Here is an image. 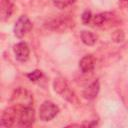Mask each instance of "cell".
<instances>
[{"label": "cell", "mask_w": 128, "mask_h": 128, "mask_svg": "<svg viewBox=\"0 0 128 128\" xmlns=\"http://www.w3.org/2000/svg\"><path fill=\"white\" fill-rule=\"evenodd\" d=\"M53 87H54V90H55L58 94L61 95L69 86H68V84H67V82H66L65 79H63V78H61V77H58V78H56V79L54 80V82H53Z\"/></svg>", "instance_id": "cell-13"}, {"label": "cell", "mask_w": 128, "mask_h": 128, "mask_svg": "<svg viewBox=\"0 0 128 128\" xmlns=\"http://www.w3.org/2000/svg\"><path fill=\"white\" fill-rule=\"evenodd\" d=\"M79 68L82 73H89L95 68V58L91 54L83 56L79 61Z\"/></svg>", "instance_id": "cell-8"}, {"label": "cell", "mask_w": 128, "mask_h": 128, "mask_svg": "<svg viewBox=\"0 0 128 128\" xmlns=\"http://www.w3.org/2000/svg\"><path fill=\"white\" fill-rule=\"evenodd\" d=\"M81 40L85 45L93 46V45H95V43L97 41V36L91 31L84 30L81 32Z\"/></svg>", "instance_id": "cell-12"}, {"label": "cell", "mask_w": 128, "mask_h": 128, "mask_svg": "<svg viewBox=\"0 0 128 128\" xmlns=\"http://www.w3.org/2000/svg\"><path fill=\"white\" fill-rule=\"evenodd\" d=\"M16 0H1V16L2 19H7L11 16Z\"/></svg>", "instance_id": "cell-11"}, {"label": "cell", "mask_w": 128, "mask_h": 128, "mask_svg": "<svg viewBox=\"0 0 128 128\" xmlns=\"http://www.w3.org/2000/svg\"><path fill=\"white\" fill-rule=\"evenodd\" d=\"M72 26L73 21L69 17H57L47 23V28L56 32H64Z\"/></svg>", "instance_id": "cell-5"}, {"label": "cell", "mask_w": 128, "mask_h": 128, "mask_svg": "<svg viewBox=\"0 0 128 128\" xmlns=\"http://www.w3.org/2000/svg\"><path fill=\"white\" fill-rule=\"evenodd\" d=\"M111 38L112 40L115 42V43H120L124 40L125 38V34H124V31L121 30V29H117L115 31H113L112 35H111Z\"/></svg>", "instance_id": "cell-15"}, {"label": "cell", "mask_w": 128, "mask_h": 128, "mask_svg": "<svg viewBox=\"0 0 128 128\" xmlns=\"http://www.w3.org/2000/svg\"><path fill=\"white\" fill-rule=\"evenodd\" d=\"M92 17H93V16H92L91 11H90V10H85V11L82 13L81 19H82V22L86 25V24H88V23H90V22H91Z\"/></svg>", "instance_id": "cell-17"}, {"label": "cell", "mask_w": 128, "mask_h": 128, "mask_svg": "<svg viewBox=\"0 0 128 128\" xmlns=\"http://www.w3.org/2000/svg\"><path fill=\"white\" fill-rule=\"evenodd\" d=\"M113 17H114V15L111 12H102L97 15H94L92 17L91 22H92L93 26H95V27H102L105 24L109 23L113 19Z\"/></svg>", "instance_id": "cell-9"}, {"label": "cell", "mask_w": 128, "mask_h": 128, "mask_svg": "<svg viewBox=\"0 0 128 128\" xmlns=\"http://www.w3.org/2000/svg\"><path fill=\"white\" fill-rule=\"evenodd\" d=\"M42 72L40 71V70H38V69H36V70H33V71H31L30 73H28L27 74V77H28V79L30 80V81H32V82H36V81H38V80H40L41 78H42Z\"/></svg>", "instance_id": "cell-16"}, {"label": "cell", "mask_w": 128, "mask_h": 128, "mask_svg": "<svg viewBox=\"0 0 128 128\" xmlns=\"http://www.w3.org/2000/svg\"><path fill=\"white\" fill-rule=\"evenodd\" d=\"M11 101L19 108H23V107L31 106L33 102V98L25 88L19 87L14 91Z\"/></svg>", "instance_id": "cell-2"}, {"label": "cell", "mask_w": 128, "mask_h": 128, "mask_svg": "<svg viewBox=\"0 0 128 128\" xmlns=\"http://www.w3.org/2000/svg\"><path fill=\"white\" fill-rule=\"evenodd\" d=\"M59 113V107L51 101H44L39 107V118L44 122L52 120Z\"/></svg>", "instance_id": "cell-1"}, {"label": "cell", "mask_w": 128, "mask_h": 128, "mask_svg": "<svg viewBox=\"0 0 128 128\" xmlns=\"http://www.w3.org/2000/svg\"><path fill=\"white\" fill-rule=\"evenodd\" d=\"M19 114H20V110L18 106L7 107L6 109L3 110L1 114V119H0L1 126L12 127L15 124L16 120H19Z\"/></svg>", "instance_id": "cell-3"}, {"label": "cell", "mask_w": 128, "mask_h": 128, "mask_svg": "<svg viewBox=\"0 0 128 128\" xmlns=\"http://www.w3.org/2000/svg\"><path fill=\"white\" fill-rule=\"evenodd\" d=\"M76 1L77 0H53V4L59 9H65L68 6L74 4Z\"/></svg>", "instance_id": "cell-14"}, {"label": "cell", "mask_w": 128, "mask_h": 128, "mask_svg": "<svg viewBox=\"0 0 128 128\" xmlns=\"http://www.w3.org/2000/svg\"><path fill=\"white\" fill-rule=\"evenodd\" d=\"M19 125L22 127H30L35 122V111L31 106L23 107L20 109Z\"/></svg>", "instance_id": "cell-6"}, {"label": "cell", "mask_w": 128, "mask_h": 128, "mask_svg": "<svg viewBox=\"0 0 128 128\" xmlns=\"http://www.w3.org/2000/svg\"><path fill=\"white\" fill-rule=\"evenodd\" d=\"M15 58L19 62H26L30 55V49L26 42H19L16 45H14L13 48Z\"/></svg>", "instance_id": "cell-7"}, {"label": "cell", "mask_w": 128, "mask_h": 128, "mask_svg": "<svg viewBox=\"0 0 128 128\" xmlns=\"http://www.w3.org/2000/svg\"><path fill=\"white\" fill-rule=\"evenodd\" d=\"M32 29V22L26 15H21L15 25H14V34L17 38H23L30 30Z\"/></svg>", "instance_id": "cell-4"}, {"label": "cell", "mask_w": 128, "mask_h": 128, "mask_svg": "<svg viewBox=\"0 0 128 128\" xmlns=\"http://www.w3.org/2000/svg\"><path fill=\"white\" fill-rule=\"evenodd\" d=\"M99 90H100V84H99V81L98 80H95L93 81L92 83H90L84 90H83V96L84 98L86 99H94L98 93H99Z\"/></svg>", "instance_id": "cell-10"}, {"label": "cell", "mask_w": 128, "mask_h": 128, "mask_svg": "<svg viewBox=\"0 0 128 128\" xmlns=\"http://www.w3.org/2000/svg\"><path fill=\"white\" fill-rule=\"evenodd\" d=\"M125 2H126V6H127V8H128V0H126Z\"/></svg>", "instance_id": "cell-18"}]
</instances>
